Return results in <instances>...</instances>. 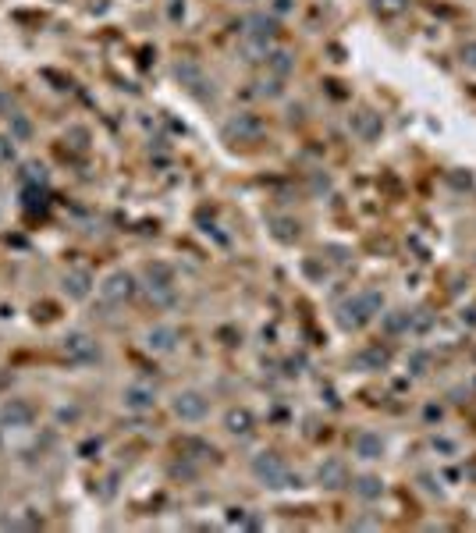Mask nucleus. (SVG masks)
Listing matches in <instances>:
<instances>
[{
	"label": "nucleus",
	"instance_id": "f257e3e1",
	"mask_svg": "<svg viewBox=\"0 0 476 533\" xmlns=\"http://www.w3.org/2000/svg\"><path fill=\"white\" fill-rule=\"evenodd\" d=\"M132 296H135V278L125 274V271L110 274V278L100 285V299H103L107 306H121V303H128Z\"/></svg>",
	"mask_w": 476,
	"mask_h": 533
},
{
	"label": "nucleus",
	"instance_id": "f03ea898",
	"mask_svg": "<svg viewBox=\"0 0 476 533\" xmlns=\"http://www.w3.org/2000/svg\"><path fill=\"white\" fill-rule=\"evenodd\" d=\"M61 349H64V356H68L72 363H93V359L100 356V352H96V342H93L89 335H82V331H72V335H64Z\"/></svg>",
	"mask_w": 476,
	"mask_h": 533
},
{
	"label": "nucleus",
	"instance_id": "7ed1b4c3",
	"mask_svg": "<svg viewBox=\"0 0 476 533\" xmlns=\"http://www.w3.org/2000/svg\"><path fill=\"white\" fill-rule=\"evenodd\" d=\"M253 469H256V476L267 480L271 487H288V469H285V462H281L278 455H260V459L253 462Z\"/></svg>",
	"mask_w": 476,
	"mask_h": 533
},
{
	"label": "nucleus",
	"instance_id": "20e7f679",
	"mask_svg": "<svg viewBox=\"0 0 476 533\" xmlns=\"http://www.w3.org/2000/svg\"><path fill=\"white\" fill-rule=\"evenodd\" d=\"M33 405L22 402V398H11L4 402V409H0V427H33Z\"/></svg>",
	"mask_w": 476,
	"mask_h": 533
},
{
	"label": "nucleus",
	"instance_id": "39448f33",
	"mask_svg": "<svg viewBox=\"0 0 476 533\" xmlns=\"http://www.w3.org/2000/svg\"><path fill=\"white\" fill-rule=\"evenodd\" d=\"M174 413H178L181 420H199V416L206 413V402H203L196 391H185V395L174 398Z\"/></svg>",
	"mask_w": 476,
	"mask_h": 533
},
{
	"label": "nucleus",
	"instance_id": "423d86ee",
	"mask_svg": "<svg viewBox=\"0 0 476 533\" xmlns=\"http://www.w3.org/2000/svg\"><path fill=\"white\" fill-rule=\"evenodd\" d=\"M146 278H149V292H160L164 299L171 296V281H174L171 266H164V263H153L149 271H146Z\"/></svg>",
	"mask_w": 476,
	"mask_h": 533
},
{
	"label": "nucleus",
	"instance_id": "0eeeda50",
	"mask_svg": "<svg viewBox=\"0 0 476 533\" xmlns=\"http://www.w3.org/2000/svg\"><path fill=\"white\" fill-rule=\"evenodd\" d=\"M89 288H93V278H89L86 271H72V274L64 278V292H68L72 299H86Z\"/></svg>",
	"mask_w": 476,
	"mask_h": 533
},
{
	"label": "nucleus",
	"instance_id": "6e6552de",
	"mask_svg": "<svg viewBox=\"0 0 476 533\" xmlns=\"http://www.w3.org/2000/svg\"><path fill=\"white\" fill-rule=\"evenodd\" d=\"M157 398H153V391L149 388H142V384H132V388H125V405L128 409H135V413H142V409H149Z\"/></svg>",
	"mask_w": 476,
	"mask_h": 533
},
{
	"label": "nucleus",
	"instance_id": "1a4fd4ad",
	"mask_svg": "<svg viewBox=\"0 0 476 533\" xmlns=\"http://www.w3.org/2000/svg\"><path fill=\"white\" fill-rule=\"evenodd\" d=\"M256 132H260V121H256V118H249V114L234 118V121L224 128V135H227V139H234V135H238V139H249V135H256Z\"/></svg>",
	"mask_w": 476,
	"mask_h": 533
},
{
	"label": "nucleus",
	"instance_id": "9d476101",
	"mask_svg": "<svg viewBox=\"0 0 476 533\" xmlns=\"http://www.w3.org/2000/svg\"><path fill=\"white\" fill-rule=\"evenodd\" d=\"M174 342H178V335H174L171 327H157V331H149V335H146V345H149V349H157V352H171V349H174Z\"/></svg>",
	"mask_w": 476,
	"mask_h": 533
},
{
	"label": "nucleus",
	"instance_id": "9b49d317",
	"mask_svg": "<svg viewBox=\"0 0 476 533\" xmlns=\"http://www.w3.org/2000/svg\"><path fill=\"white\" fill-rule=\"evenodd\" d=\"M11 118V125H8V135L15 139V142H26L29 135H33V121L26 118V114H8Z\"/></svg>",
	"mask_w": 476,
	"mask_h": 533
},
{
	"label": "nucleus",
	"instance_id": "f8f14e48",
	"mask_svg": "<svg viewBox=\"0 0 476 533\" xmlns=\"http://www.w3.org/2000/svg\"><path fill=\"white\" fill-rule=\"evenodd\" d=\"M227 430H231V434H249V430H253V416H249L246 409H231V413H227Z\"/></svg>",
	"mask_w": 476,
	"mask_h": 533
},
{
	"label": "nucleus",
	"instance_id": "ddd939ff",
	"mask_svg": "<svg viewBox=\"0 0 476 533\" xmlns=\"http://www.w3.org/2000/svg\"><path fill=\"white\" fill-rule=\"evenodd\" d=\"M18 181L22 185H47V167L43 164H26L18 171Z\"/></svg>",
	"mask_w": 476,
	"mask_h": 533
},
{
	"label": "nucleus",
	"instance_id": "4468645a",
	"mask_svg": "<svg viewBox=\"0 0 476 533\" xmlns=\"http://www.w3.org/2000/svg\"><path fill=\"white\" fill-rule=\"evenodd\" d=\"M320 480H324L327 487H341V480H345L341 462H327V466H320Z\"/></svg>",
	"mask_w": 476,
	"mask_h": 533
},
{
	"label": "nucleus",
	"instance_id": "2eb2a0df",
	"mask_svg": "<svg viewBox=\"0 0 476 533\" xmlns=\"http://www.w3.org/2000/svg\"><path fill=\"white\" fill-rule=\"evenodd\" d=\"M377 451H380V444H377L370 434H363V437H359V455H363V459H377Z\"/></svg>",
	"mask_w": 476,
	"mask_h": 533
},
{
	"label": "nucleus",
	"instance_id": "dca6fc26",
	"mask_svg": "<svg viewBox=\"0 0 476 533\" xmlns=\"http://www.w3.org/2000/svg\"><path fill=\"white\" fill-rule=\"evenodd\" d=\"M11 160H15V139L0 135V164H11Z\"/></svg>",
	"mask_w": 476,
	"mask_h": 533
},
{
	"label": "nucleus",
	"instance_id": "f3484780",
	"mask_svg": "<svg viewBox=\"0 0 476 533\" xmlns=\"http://www.w3.org/2000/svg\"><path fill=\"white\" fill-rule=\"evenodd\" d=\"M271 68H274V72H278V75H285V72H288V68H292V57H288V54H281V50H278V54H274V57H271Z\"/></svg>",
	"mask_w": 476,
	"mask_h": 533
},
{
	"label": "nucleus",
	"instance_id": "a211bd4d",
	"mask_svg": "<svg viewBox=\"0 0 476 533\" xmlns=\"http://www.w3.org/2000/svg\"><path fill=\"white\" fill-rule=\"evenodd\" d=\"M377 490H380V487H377V480H359V494H363V498H373Z\"/></svg>",
	"mask_w": 476,
	"mask_h": 533
},
{
	"label": "nucleus",
	"instance_id": "6ab92c4d",
	"mask_svg": "<svg viewBox=\"0 0 476 533\" xmlns=\"http://www.w3.org/2000/svg\"><path fill=\"white\" fill-rule=\"evenodd\" d=\"M4 107H8V96H4V93H0V111H4Z\"/></svg>",
	"mask_w": 476,
	"mask_h": 533
}]
</instances>
